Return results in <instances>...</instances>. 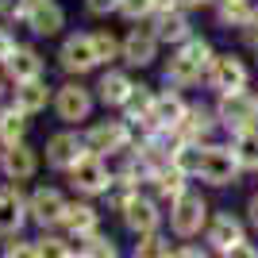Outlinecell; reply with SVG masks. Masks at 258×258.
Listing matches in <instances>:
<instances>
[{
  "mask_svg": "<svg viewBox=\"0 0 258 258\" xmlns=\"http://www.w3.org/2000/svg\"><path fill=\"white\" fill-rule=\"evenodd\" d=\"M254 58H258V46H254Z\"/></svg>",
  "mask_w": 258,
  "mask_h": 258,
  "instance_id": "f6af8a7d",
  "label": "cell"
},
{
  "mask_svg": "<svg viewBox=\"0 0 258 258\" xmlns=\"http://www.w3.org/2000/svg\"><path fill=\"white\" fill-rule=\"evenodd\" d=\"M243 166H239L231 143H208L205 147V162H201V181L212 185V189H227V185H239L243 177Z\"/></svg>",
  "mask_w": 258,
  "mask_h": 258,
  "instance_id": "277c9868",
  "label": "cell"
},
{
  "mask_svg": "<svg viewBox=\"0 0 258 258\" xmlns=\"http://www.w3.org/2000/svg\"><path fill=\"white\" fill-rule=\"evenodd\" d=\"M85 143H89V151H93V154L112 158V154L131 151V143H135V127H131L127 119H93L89 131H85Z\"/></svg>",
  "mask_w": 258,
  "mask_h": 258,
  "instance_id": "5b68a950",
  "label": "cell"
},
{
  "mask_svg": "<svg viewBox=\"0 0 258 258\" xmlns=\"http://www.w3.org/2000/svg\"><path fill=\"white\" fill-rule=\"evenodd\" d=\"M66 201L58 189H50V185H39L31 197H27V212H31V220L39 227H62V216H66Z\"/></svg>",
  "mask_w": 258,
  "mask_h": 258,
  "instance_id": "9a60e30c",
  "label": "cell"
},
{
  "mask_svg": "<svg viewBox=\"0 0 258 258\" xmlns=\"http://www.w3.org/2000/svg\"><path fill=\"white\" fill-rule=\"evenodd\" d=\"M216 127H220L216 108H208V104H189V112H185V119H181V127H177V139L208 147V143H212V135H216Z\"/></svg>",
  "mask_w": 258,
  "mask_h": 258,
  "instance_id": "2e32d148",
  "label": "cell"
},
{
  "mask_svg": "<svg viewBox=\"0 0 258 258\" xmlns=\"http://www.w3.org/2000/svg\"><path fill=\"white\" fill-rule=\"evenodd\" d=\"M119 216H123L127 231H131V235H139V239H143V235H154V231L162 227V208H158V201H154V197H147V193H139Z\"/></svg>",
  "mask_w": 258,
  "mask_h": 258,
  "instance_id": "e0dca14e",
  "label": "cell"
},
{
  "mask_svg": "<svg viewBox=\"0 0 258 258\" xmlns=\"http://www.w3.org/2000/svg\"><path fill=\"white\" fill-rule=\"evenodd\" d=\"M4 74H8L12 85H20V81H35V77H43L46 74V62H43V54L35 50V46H16L12 50V58L4 62Z\"/></svg>",
  "mask_w": 258,
  "mask_h": 258,
  "instance_id": "7402d4cb",
  "label": "cell"
},
{
  "mask_svg": "<svg viewBox=\"0 0 258 258\" xmlns=\"http://www.w3.org/2000/svg\"><path fill=\"white\" fill-rule=\"evenodd\" d=\"M131 89H135V77L127 70H104L97 81V100L104 108H123V100L131 97Z\"/></svg>",
  "mask_w": 258,
  "mask_h": 258,
  "instance_id": "603a6c76",
  "label": "cell"
},
{
  "mask_svg": "<svg viewBox=\"0 0 258 258\" xmlns=\"http://www.w3.org/2000/svg\"><path fill=\"white\" fill-rule=\"evenodd\" d=\"M154 35H158L166 46H181L185 39H193V20H189V12L185 8H170V12H154V20H151Z\"/></svg>",
  "mask_w": 258,
  "mask_h": 258,
  "instance_id": "d6986e66",
  "label": "cell"
},
{
  "mask_svg": "<svg viewBox=\"0 0 258 258\" xmlns=\"http://www.w3.org/2000/svg\"><path fill=\"white\" fill-rule=\"evenodd\" d=\"M27 220H31V212H27V197L20 193V181L0 185V235L16 239Z\"/></svg>",
  "mask_w": 258,
  "mask_h": 258,
  "instance_id": "8fae6325",
  "label": "cell"
},
{
  "mask_svg": "<svg viewBox=\"0 0 258 258\" xmlns=\"http://www.w3.org/2000/svg\"><path fill=\"white\" fill-rule=\"evenodd\" d=\"M243 239H247V224H243L239 216H231V212H216L212 220H208V227H205V243H208V250H216V254L231 250L235 243H243Z\"/></svg>",
  "mask_w": 258,
  "mask_h": 258,
  "instance_id": "5bb4252c",
  "label": "cell"
},
{
  "mask_svg": "<svg viewBox=\"0 0 258 258\" xmlns=\"http://www.w3.org/2000/svg\"><path fill=\"white\" fill-rule=\"evenodd\" d=\"M254 0H216L212 12H216V23L227 27V31H243V23L254 16Z\"/></svg>",
  "mask_w": 258,
  "mask_h": 258,
  "instance_id": "484cf974",
  "label": "cell"
},
{
  "mask_svg": "<svg viewBox=\"0 0 258 258\" xmlns=\"http://www.w3.org/2000/svg\"><path fill=\"white\" fill-rule=\"evenodd\" d=\"M81 254L85 258H119V250H116V243L108 235H89V239H81Z\"/></svg>",
  "mask_w": 258,
  "mask_h": 258,
  "instance_id": "1f68e13d",
  "label": "cell"
},
{
  "mask_svg": "<svg viewBox=\"0 0 258 258\" xmlns=\"http://www.w3.org/2000/svg\"><path fill=\"white\" fill-rule=\"evenodd\" d=\"M85 154H93V151H89L85 135H77L74 127L54 131L50 139H46V166H50V170H62V173H70V170L77 166V162L85 158Z\"/></svg>",
  "mask_w": 258,
  "mask_h": 258,
  "instance_id": "9c48e42d",
  "label": "cell"
},
{
  "mask_svg": "<svg viewBox=\"0 0 258 258\" xmlns=\"http://www.w3.org/2000/svg\"><path fill=\"white\" fill-rule=\"evenodd\" d=\"M170 162H173V166H177V170L185 173V177H201L205 147H201V143H185V139H177V143H173V154H170Z\"/></svg>",
  "mask_w": 258,
  "mask_h": 258,
  "instance_id": "83f0119b",
  "label": "cell"
},
{
  "mask_svg": "<svg viewBox=\"0 0 258 258\" xmlns=\"http://www.w3.org/2000/svg\"><path fill=\"white\" fill-rule=\"evenodd\" d=\"M35 247H39V258H74L70 239L62 235H43V239H35Z\"/></svg>",
  "mask_w": 258,
  "mask_h": 258,
  "instance_id": "836d02e7",
  "label": "cell"
},
{
  "mask_svg": "<svg viewBox=\"0 0 258 258\" xmlns=\"http://www.w3.org/2000/svg\"><path fill=\"white\" fill-rule=\"evenodd\" d=\"M154 0H119V16L127 23H143V20H154Z\"/></svg>",
  "mask_w": 258,
  "mask_h": 258,
  "instance_id": "d6a6232c",
  "label": "cell"
},
{
  "mask_svg": "<svg viewBox=\"0 0 258 258\" xmlns=\"http://www.w3.org/2000/svg\"><path fill=\"white\" fill-rule=\"evenodd\" d=\"M247 224H250V227L258 231V193H254V197L247 201Z\"/></svg>",
  "mask_w": 258,
  "mask_h": 258,
  "instance_id": "ab89813d",
  "label": "cell"
},
{
  "mask_svg": "<svg viewBox=\"0 0 258 258\" xmlns=\"http://www.w3.org/2000/svg\"><path fill=\"white\" fill-rule=\"evenodd\" d=\"M16 46H20V43L12 39V31H8V27H0V66L12 58V50H16Z\"/></svg>",
  "mask_w": 258,
  "mask_h": 258,
  "instance_id": "74e56055",
  "label": "cell"
},
{
  "mask_svg": "<svg viewBox=\"0 0 258 258\" xmlns=\"http://www.w3.org/2000/svg\"><path fill=\"white\" fill-rule=\"evenodd\" d=\"M0 258H39V247H35L31 239H20V235H16L8 247H4V254H0Z\"/></svg>",
  "mask_w": 258,
  "mask_h": 258,
  "instance_id": "e575fe53",
  "label": "cell"
},
{
  "mask_svg": "<svg viewBox=\"0 0 258 258\" xmlns=\"http://www.w3.org/2000/svg\"><path fill=\"white\" fill-rule=\"evenodd\" d=\"M58 66H62L70 77H85L100 66L97 58V43H93V31H74L66 35L62 46H58Z\"/></svg>",
  "mask_w": 258,
  "mask_h": 258,
  "instance_id": "ba28073f",
  "label": "cell"
},
{
  "mask_svg": "<svg viewBox=\"0 0 258 258\" xmlns=\"http://www.w3.org/2000/svg\"><path fill=\"white\" fill-rule=\"evenodd\" d=\"M173 258H208V250H201V247H181Z\"/></svg>",
  "mask_w": 258,
  "mask_h": 258,
  "instance_id": "60d3db41",
  "label": "cell"
},
{
  "mask_svg": "<svg viewBox=\"0 0 258 258\" xmlns=\"http://www.w3.org/2000/svg\"><path fill=\"white\" fill-rule=\"evenodd\" d=\"M77 258H85V254H77Z\"/></svg>",
  "mask_w": 258,
  "mask_h": 258,
  "instance_id": "bcb514c9",
  "label": "cell"
},
{
  "mask_svg": "<svg viewBox=\"0 0 258 258\" xmlns=\"http://www.w3.org/2000/svg\"><path fill=\"white\" fill-rule=\"evenodd\" d=\"M220 258H258V247L254 243H247V239H243V243H235V247L231 250H224V254Z\"/></svg>",
  "mask_w": 258,
  "mask_h": 258,
  "instance_id": "8d00e7d4",
  "label": "cell"
},
{
  "mask_svg": "<svg viewBox=\"0 0 258 258\" xmlns=\"http://www.w3.org/2000/svg\"><path fill=\"white\" fill-rule=\"evenodd\" d=\"M154 8H158V12H170V8H181V0H154Z\"/></svg>",
  "mask_w": 258,
  "mask_h": 258,
  "instance_id": "7bdbcfd3",
  "label": "cell"
},
{
  "mask_svg": "<svg viewBox=\"0 0 258 258\" xmlns=\"http://www.w3.org/2000/svg\"><path fill=\"white\" fill-rule=\"evenodd\" d=\"M85 12L89 16H112V12H119V0H85Z\"/></svg>",
  "mask_w": 258,
  "mask_h": 258,
  "instance_id": "d590c367",
  "label": "cell"
},
{
  "mask_svg": "<svg viewBox=\"0 0 258 258\" xmlns=\"http://www.w3.org/2000/svg\"><path fill=\"white\" fill-rule=\"evenodd\" d=\"M27 127H31V116H27V112H20L16 104L0 108V147H8V143H27Z\"/></svg>",
  "mask_w": 258,
  "mask_h": 258,
  "instance_id": "4316f807",
  "label": "cell"
},
{
  "mask_svg": "<svg viewBox=\"0 0 258 258\" xmlns=\"http://www.w3.org/2000/svg\"><path fill=\"white\" fill-rule=\"evenodd\" d=\"M205 85L212 89L216 97H227V93H243V89H250V66L239 58V54H216L212 66H208L205 74Z\"/></svg>",
  "mask_w": 258,
  "mask_h": 258,
  "instance_id": "8992f818",
  "label": "cell"
},
{
  "mask_svg": "<svg viewBox=\"0 0 258 258\" xmlns=\"http://www.w3.org/2000/svg\"><path fill=\"white\" fill-rule=\"evenodd\" d=\"M216 0H181V8L185 12H193V8H212Z\"/></svg>",
  "mask_w": 258,
  "mask_h": 258,
  "instance_id": "b9f144b4",
  "label": "cell"
},
{
  "mask_svg": "<svg viewBox=\"0 0 258 258\" xmlns=\"http://www.w3.org/2000/svg\"><path fill=\"white\" fill-rule=\"evenodd\" d=\"M231 151H235V158H239L243 170H254L258 173V127L231 135Z\"/></svg>",
  "mask_w": 258,
  "mask_h": 258,
  "instance_id": "f1b7e54d",
  "label": "cell"
},
{
  "mask_svg": "<svg viewBox=\"0 0 258 258\" xmlns=\"http://www.w3.org/2000/svg\"><path fill=\"white\" fill-rule=\"evenodd\" d=\"M147 181H151V197L158 201V205H173V201H177L181 193H189V177H185V173L177 170L173 162L166 166V170L151 173Z\"/></svg>",
  "mask_w": 258,
  "mask_h": 258,
  "instance_id": "d4e9b609",
  "label": "cell"
},
{
  "mask_svg": "<svg viewBox=\"0 0 258 258\" xmlns=\"http://www.w3.org/2000/svg\"><path fill=\"white\" fill-rule=\"evenodd\" d=\"M62 227H66V235L70 239H89V235H97L100 231V216L93 205H85V201H74V205H66V216H62Z\"/></svg>",
  "mask_w": 258,
  "mask_h": 258,
  "instance_id": "cb8c5ba5",
  "label": "cell"
},
{
  "mask_svg": "<svg viewBox=\"0 0 258 258\" xmlns=\"http://www.w3.org/2000/svg\"><path fill=\"white\" fill-rule=\"evenodd\" d=\"M208 220H212V216H208V201H205L201 193H193V189H189V193H181V197L170 205V231H173L177 239L201 235V231L208 227Z\"/></svg>",
  "mask_w": 258,
  "mask_h": 258,
  "instance_id": "52a82bcc",
  "label": "cell"
},
{
  "mask_svg": "<svg viewBox=\"0 0 258 258\" xmlns=\"http://www.w3.org/2000/svg\"><path fill=\"white\" fill-rule=\"evenodd\" d=\"M93 43H97V58L100 66H112L116 58H123V39L112 31H93Z\"/></svg>",
  "mask_w": 258,
  "mask_h": 258,
  "instance_id": "f546056e",
  "label": "cell"
},
{
  "mask_svg": "<svg viewBox=\"0 0 258 258\" xmlns=\"http://www.w3.org/2000/svg\"><path fill=\"white\" fill-rule=\"evenodd\" d=\"M54 116L62 119L66 127H74V123H85L93 116V108H97V93L89 85H81V77H70L66 85L54 89Z\"/></svg>",
  "mask_w": 258,
  "mask_h": 258,
  "instance_id": "7a4b0ae2",
  "label": "cell"
},
{
  "mask_svg": "<svg viewBox=\"0 0 258 258\" xmlns=\"http://www.w3.org/2000/svg\"><path fill=\"white\" fill-rule=\"evenodd\" d=\"M212 58H216V46L208 43L205 35H193V39H185L181 46H173V54L166 58V66H162V81L170 89H193V85L205 81Z\"/></svg>",
  "mask_w": 258,
  "mask_h": 258,
  "instance_id": "6da1fadb",
  "label": "cell"
},
{
  "mask_svg": "<svg viewBox=\"0 0 258 258\" xmlns=\"http://www.w3.org/2000/svg\"><path fill=\"white\" fill-rule=\"evenodd\" d=\"M177 250H170V239L166 235H143L139 243H135V258H173Z\"/></svg>",
  "mask_w": 258,
  "mask_h": 258,
  "instance_id": "4dcf8cb0",
  "label": "cell"
},
{
  "mask_svg": "<svg viewBox=\"0 0 258 258\" xmlns=\"http://www.w3.org/2000/svg\"><path fill=\"white\" fill-rule=\"evenodd\" d=\"M216 116H220V127H224L227 135L258 127V93L254 89H243V93L216 97Z\"/></svg>",
  "mask_w": 258,
  "mask_h": 258,
  "instance_id": "3957f363",
  "label": "cell"
},
{
  "mask_svg": "<svg viewBox=\"0 0 258 258\" xmlns=\"http://www.w3.org/2000/svg\"><path fill=\"white\" fill-rule=\"evenodd\" d=\"M158 50H162V39L154 35V27H131L123 35V62H127V70L154 66L158 62Z\"/></svg>",
  "mask_w": 258,
  "mask_h": 258,
  "instance_id": "7c38bea8",
  "label": "cell"
},
{
  "mask_svg": "<svg viewBox=\"0 0 258 258\" xmlns=\"http://www.w3.org/2000/svg\"><path fill=\"white\" fill-rule=\"evenodd\" d=\"M0 4H4V0H0Z\"/></svg>",
  "mask_w": 258,
  "mask_h": 258,
  "instance_id": "7dc6e473",
  "label": "cell"
},
{
  "mask_svg": "<svg viewBox=\"0 0 258 258\" xmlns=\"http://www.w3.org/2000/svg\"><path fill=\"white\" fill-rule=\"evenodd\" d=\"M239 35H243V43H247V46H258V8H254V16L243 23V31H239Z\"/></svg>",
  "mask_w": 258,
  "mask_h": 258,
  "instance_id": "f35d334b",
  "label": "cell"
},
{
  "mask_svg": "<svg viewBox=\"0 0 258 258\" xmlns=\"http://www.w3.org/2000/svg\"><path fill=\"white\" fill-rule=\"evenodd\" d=\"M8 85H12V81H8V74H4V66H0V100L8 97Z\"/></svg>",
  "mask_w": 258,
  "mask_h": 258,
  "instance_id": "ee69618b",
  "label": "cell"
},
{
  "mask_svg": "<svg viewBox=\"0 0 258 258\" xmlns=\"http://www.w3.org/2000/svg\"><path fill=\"white\" fill-rule=\"evenodd\" d=\"M70 185H74L81 197H100V193L112 189V170H108V162L100 158V154H85V158L70 170Z\"/></svg>",
  "mask_w": 258,
  "mask_h": 258,
  "instance_id": "30bf717a",
  "label": "cell"
},
{
  "mask_svg": "<svg viewBox=\"0 0 258 258\" xmlns=\"http://www.w3.org/2000/svg\"><path fill=\"white\" fill-rule=\"evenodd\" d=\"M23 27L39 39H54V35H62L66 27V8L58 0H31L27 4V16H23Z\"/></svg>",
  "mask_w": 258,
  "mask_h": 258,
  "instance_id": "4fadbf2b",
  "label": "cell"
},
{
  "mask_svg": "<svg viewBox=\"0 0 258 258\" xmlns=\"http://www.w3.org/2000/svg\"><path fill=\"white\" fill-rule=\"evenodd\" d=\"M35 170H39V154L27 147V143H8L0 151V173L8 181H31Z\"/></svg>",
  "mask_w": 258,
  "mask_h": 258,
  "instance_id": "ac0fdd59",
  "label": "cell"
},
{
  "mask_svg": "<svg viewBox=\"0 0 258 258\" xmlns=\"http://www.w3.org/2000/svg\"><path fill=\"white\" fill-rule=\"evenodd\" d=\"M185 112H189V100L181 97V89H170V85L158 89V97H154V123H158L162 131L177 135Z\"/></svg>",
  "mask_w": 258,
  "mask_h": 258,
  "instance_id": "ffe728a7",
  "label": "cell"
},
{
  "mask_svg": "<svg viewBox=\"0 0 258 258\" xmlns=\"http://www.w3.org/2000/svg\"><path fill=\"white\" fill-rule=\"evenodd\" d=\"M254 93H258V89H254Z\"/></svg>",
  "mask_w": 258,
  "mask_h": 258,
  "instance_id": "c3c4849f",
  "label": "cell"
},
{
  "mask_svg": "<svg viewBox=\"0 0 258 258\" xmlns=\"http://www.w3.org/2000/svg\"><path fill=\"white\" fill-rule=\"evenodd\" d=\"M12 104L27 112V116H39L46 112V104H54V89L46 77H35V81H20V85H12Z\"/></svg>",
  "mask_w": 258,
  "mask_h": 258,
  "instance_id": "44dd1931",
  "label": "cell"
}]
</instances>
